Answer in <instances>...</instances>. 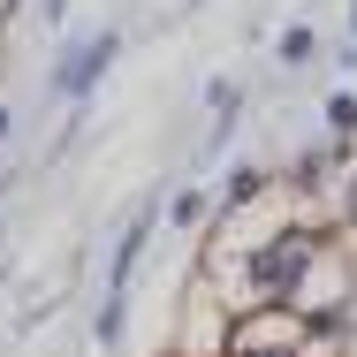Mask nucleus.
Segmentation results:
<instances>
[{"label": "nucleus", "instance_id": "obj_2", "mask_svg": "<svg viewBox=\"0 0 357 357\" xmlns=\"http://www.w3.org/2000/svg\"><path fill=\"white\" fill-rule=\"evenodd\" d=\"M243 357H289V350H243Z\"/></svg>", "mask_w": 357, "mask_h": 357}, {"label": "nucleus", "instance_id": "obj_3", "mask_svg": "<svg viewBox=\"0 0 357 357\" xmlns=\"http://www.w3.org/2000/svg\"><path fill=\"white\" fill-rule=\"evenodd\" d=\"M350 213H357V206H350Z\"/></svg>", "mask_w": 357, "mask_h": 357}, {"label": "nucleus", "instance_id": "obj_1", "mask_svg": "<svg viewBox=\"0 0 357 357\" xmlns=\"http://www.w3.org/2000/svg\"><path fill=\"white\" fill-rule=\"evenodd\" d=\"M304 259H312V243H304V236H282L274 251H259V266H251V282H259V289H289L296 274H304Z\"/></svg>", "mask_w": 357, "mask_h": 357}]
</instances>
